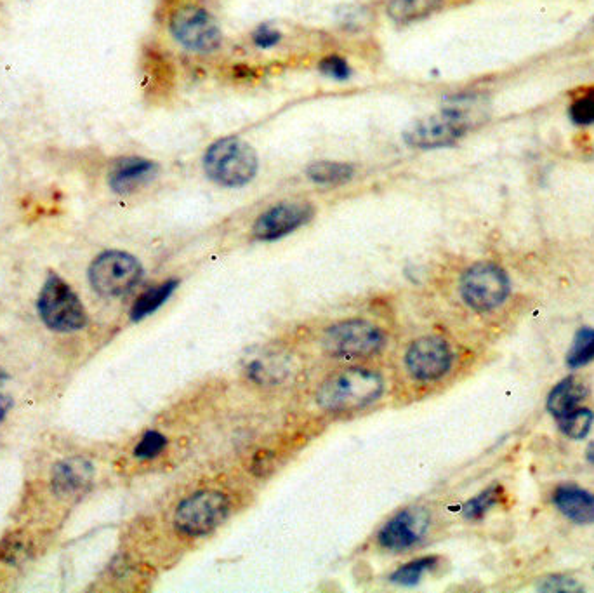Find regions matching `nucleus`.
Masks as SVG:
<instances>
[{
    "label": "nucleus",
    "mask_w": 594,
    "mask_h": 593,
    "mask_svg": "<svg viewBox=\"0 0 594 593\" xmlns=\"http://www.w3.org/2000/svg\"><path fill=\"white\" fill-rule=\"evenodd\" d=\"M586 458H588L591 463H594V442L593 444H589L588 453H586Z\"/></svg>",
    "instance_id": "nucleus-30"
},
{
    "label": "nucleus",
    "mask_w": 594,
    "mask_h": 593,
    "mask_svg": "<svg viewBox=\"0 0 594 593\" xmlns=\"http://www.w3.org/2000/svg\"><path fill=\"white\" fill-rule=\"evenodd\" d=\"M320 72L330 77V79L336 80H346L351 75L350 65L339 56H329V58L322 60Z\"/></svg>",
    "instance_id": "nucleus-26"
},
{
    "label": "nucleus",
    "mask_w": 594,
    "mask_h": 593,
    "mask_svg": "<svg viewBox=\"0 0 594 593\" xmlns=\"http://www.w3.org/2000/svg\"><path fill=\"white\" fill-rule=\"evenodd\" d=\"M586 397V387L582 385L581 381L575 378H567V380L558 383L553 392L549 394L548 409L549 413L553 414L555 418H563L568 413H572L577 409L579 402Z\"/></svg>",
    "instance_id": "nucleus-16"
},
{
    "label": "nucleus",
    "mask_w": 594,
    "mask_h": 593,
    "mask_svg": "<svg viewBox=\"0 0 594 593\" xmlns=\"http://www.w3.org/2000/svg\"><path fill=\"white\" fill-rule=\"evenodd\" d=\"M353 173H355V169L348 166V164L329 162V160L315 162V164L308 167V178L318 183V185H327V187L343 185V183L353 178Z\"/></svg>",
    "instance_id": "nucleus-18"
},
{
    "label": "nucleus",
    "mask_w": 594,
    "mask_h": 593,
    "mask_svg": "<svg viewBox=\"0 0 594 593\" xmlns=\"http://www.w3.org/2000/svg\"><path fill=\"white\" fill-rule=\"evenodd\" d=\"M452 350L440 336H423L410 345L405 367L417 381H436L449 373Z\"/></svg>",
    "instance_id": "nucleus-10"
},
{
    "label": "nucleus",
    "mask_w": 594,
    "mask_h": 593,
    "mask_svg": "<svg viewBox=\"0 0 594 593\" xmlns=\"http://www.w3.org/2000/svg\"><path fill=\"white\" fill-rule=\"evenodd\" d=\"M143 275V267L132 254L106 251L89 268V280L96 293L115 298L129 293Z\"/></svg>",
    "instance_id": "nucleus-7"
},
{
    "label": "nucleus",
    "mask_w": 594,
    "mask_h": 593,
    "mask_svg": "<svg viewBox=\"0 0 594 593\" xmlns=\"http://www.w3.org/2000/svg\"><path fill=\"white\" fill-rule=\"evenodd\" d=\"M178 284L179 282L176 279L165 280L164 284L152 287L146 293L141 294L138 300H136V303L132 305L131 319L134 322H139V320L145 319L148 315H152L153 312H157L164 305L165 301L171 298Z\"/></svg>",
    "instance_id": "nucleus-17"
},
{
    "label": "nucleus",
    "mask_w": 594,
    "mask_h": 593,
    "mask_svg": "<svg viewBox=\"0 0 594 593\" xmlns=\"http://www.w3.org/2000/svg\"><path fill=\"white\" fill-rule=\"evenodd\" d=\"M501 487H489L487 491L478 494L473 500H469L462 507V515L469 520L482 519L483 515L489 512L490 508L495 507L501 501Z\"/></svg>",
    "instance_id": "nucleus-23"
},
{
    "label": "nucleus",
    "mask_w": 594,
    "mask_h": 593,
    "mask_svg": "<svg viewBox=\"0 0 594 593\" xmlns=\"http://www.w3.org/2000/svg\"><path fill=\"white\" fill-rule=\"evenodd\" d=\"M94 467L84 458H68L54 467L53 489L61 496H72L86 491L93 484Z\"/></svg>",
    "instance_id": "nucleus-14"
},
{
    "label": "nucleus",
    "mask_w": 594,
    "mask_h": 593,
    "mask_svg": "<svg viewBox=\"0 0 594 593\" xmlns=\"http://www.w3.org/2000/svg\"><path fill=\"white\" fill-rule=\"evenodd\" d=\"M315 207L308 202H282L259 216L252 235L258 240H278L296 232L313 218Z\"/></svg>",
    "instance_id": "nucleus-11"
},
{
    "label": "nucleus",
    "mask_w": 594,
    "mask_h": 593,
    "mask_svg": "<svg viewBox=\"0 0 594 593\" xmlns=\"http://www.w3.org/2000/svg\"><path fill=\"white\" fill-rule=\"evenodd\" d=\"M171 30L183 46L198 53H209L218 49L221 44V32L216 21L200 7L186 6L178 9L172 16Z\"/></svg>",
    "instance_id": "nucleus-9"
},
{
    "label": "nucleus",
    "mask_w": 594,
    "mask_h": 593,
    "mask_svg": "<svg viewBox=\"0 0 594 593\" xmlns=\"http://www.w3.org/2000/svg\"><path fill=\"white\" fill-rule=\"evenodd\" d=\"M230 514V501L225 494L205 489L186 498L174 514V527L179 534L198 538L218 529Z\"/></svg>",
    "instance_id": "nucleus-6"
},
{
    "label": "nucleus",
    "mask_w": 594,
    "mask_h": 593,
    "mask_svg": "<svg viewBox=\"0 0 594 593\" xmlns=\"http://www.w3.org/2000/svg\"><path fill=\"white\" fill-rule=\"evenodd\" d=\"M254 40H256V44L259 47H273L275 44H278V40H280V34H278L275 28L268 27V25H263V27L258 28V32L254 34Z\"/></svg>",
    "instance_id": "nucleus-28"
},
{
    "label": "nucleus",
    "mask_w": 594,
    "mask_h": 593,
    "mask_svg": "<svg viewBox=\"0 0 594 593\" xmlns=\"http://www.w3.org/2000/svg\"><path fill=\"white\" fill-rule=\"evenodd\" d=\"M436 564H438L436 557H423V559L414 560V562H409L400 569H396L391 576V581L400 587H416L419 585V581L423 580L424 574L435 569Z\"/></svg>",
    "instance_id": "nucleus-20"
},
{
    "label": "nucleus",
    "mask_w": 594,
    "mask_h": 593,
    "mask_svg": "<svg viewBox=\"0 0 594 593\" xmlns=\"http://www.w3.org/2000/svg\"><path fill=\"white\" fill-rule=\"evenodd\" d=\"M37 308L40 319L54 331L72 333L87 324L86 308L60 275L51 274L47 277L40 291Z\"/></svg>",
    "instance_id": "nucleus-4"
},
{
    "label": "nucleus",
    "mask_w": 594,
    "mask_h": 593,
    "mask_svg": "<svg viewBox=\"0 0 594 593\" xmlns=\"http://www.w3.org/2000/svg\"><path fill=\"white\" fill-rule=\"evenodd\" d=\"M570 119L574 120L577 126H591V124H594V91L584 93L572 101Z\"/></svg>",
    "instance_id": "nucleus-24"
},
{
    "label": "nucleus",
    "mask_w": 594,
    "mask_h": 593,
    "mask_svg": "<svg viewBox=\"0 0 594 593\" xmlns=\"http://www.w3.org/2000/svg\"><path fill=\"white\" fill-rule=\"evenodd\" d=\"M561 514L577 524H594V494L577 486H561L553 496Z\"/></svg>",
    "instance_id": "nucleus-15"
},
{
    "label": "nucleus",
    "mask_w": 594,
    "mask_h": 593,
    "mask_svg": "<svg viewBox=\"0 0 594 593\" xmlns=\"http://www.w3.org/2000/svg\"><path fill=\"white\" fill-rule=\"evenodd\" d=\"M594 359V329H582L575 336L574 345L568 352L567 362L570 367L586 366Z\"/></svg>",
    "instance_id": "nucleus-22"
},
{
    "label": "nucleus",
    "mask_w": 594,
    "mask_h": 593,
    "mask_svg": "<svg viewBox=\"0 0 594 593\" xmlns=\"http://www.w3.org/2000/svg\"><path fill=\"white\" fill-rule=\"evenodd\" d=\"M383 390L381 374L365 367H348L320 385L317 404L330 413H348L370 406L383 395Z\"/></svg>",
    "instance_id": "nucleus-1"
},
{
    "label": "nucleus",
    "mask_w": 594,
    "mask_h": 593,
    "mask_svg": "<svg viewBox=\"0 0 594 593\" xmlns=\"http://www.w3.org/2000/svg\"><path fill=\"white\" fill-rule=\"evenodd\" d=\"M461 294L462 300L476 312H490L508 298V275L497 265L478 263L462 275Z\"/></svg>",
    "instance_id": "nucleus-8"
},
{
    "label": "nucleus",
    "mask_w": 594,
    "mask_h": 593,
    "mask_svg": "<svg viewBox=\"0 0 594 593\" xmlns=\"http://www.w3.org/2000/svg\"><path fill=\"white\" fill-rule=\"evenodd\" d=\"M165 447H167V439H165L164 434L152 430V432H146L145 437L141 439V442L134 449V454L139 460H153L164 451Z\"/></svg>",
    "instance_id": "nucleus-25"
},
{
    "label": "nucleus",
    "mask_w": 594,
    "mask_h": 593,
    "mask_svg": "<svg viewBox=\"0 0 594 593\" xmlns=\"http://www.w3.org/2000/svg\"><path fill=\"white\" fill-rule=\"evenodd\" d=\"M542 592H581L579 585L567 576H553L544 581L541 587Z\"/></svg>",
    "instance_id": "nucleus-27"
},
{
    "label": "nucleus",
    "mask_w": 594,
    "mask_h": 593,
    "mask_svg": "<svg viewBox=\"0 0 594 593\" xmlns=\"http://www.w3.org/2000/svg\"><path fill=\"white\" fill-rule=\"evenodd\" d=\"M594 414L589 409H574L560 418V430L570 439H584L593 427Z\"/></svg>",
    "instance_id": "nucleus-21"
},
{
    "label": "nucleus",
    "mask_w": 594,
    "mask_h": 593,
    "mask_svg": "<svg viewBox=\"0 0 594 593\" xmlns=\"http://www.w3.org/2000/svg\"><path fill=\"white\" fill-rule=\"evenodd\" d=\"M204 169L223 187H244L258 173V154L237 138H223L205 152Z\"/></svg>",
    "instance_id": "nucleus-3"
},
{
    "label": "nucleus",
    "mask_w": 594,
    "mask_h": 593,
    "mask_svg": "<svg viewBox=\"0 0 594 593\" xmlns=\"http://www.w3.org/2000/svg\"><path fill=\"white\" fill-rule=\"evenodd\" d=\"M384 343L383 329L369 320H343L324 334V350L336 359H367L379 354Z\"/></svg>",
    "instance_id": "nucleus-5"
},
{
    "label": "nucleus",
    "mask_w": 594,
    "mask_h": 593,
    "mask_svg": "<svg viewBox=\"0 0 594 593\" xmlns=\"http://www.w3.org/2000/svg\"><path fill=\"white\" fill-rule=\"evenodd\" d=\"M442 0H390L388 14L396 23L421 20L433 13Z\"/></svg>",
    "instance_id": "nucleus-19"
},
{
    "label": "nucleus",
    "mask_w": 594,
    "mask_h": 593,
    "mask_svg": "<svg viewBox=\"0 0 594 593\" xmlns=\"http://www.w3.org/2000/svg\"><path fill=\"white\" fill-rule=\"evenodd\" d=\"M7 380V376L4 373H0V388H2V385H4V381ZM11 406H13V402H11V399H9V397H6V395L2 394V392H0V421L4 420V418H6L7 416V411H9V409H11Z\"/></svg>",
    "instance_id": "nucleus-29"
},
{
    "label": "nucleus",
    "mask_w": 594,
    "mask_h": 593,
    "mask_svg": "<svg viewBox=\"0 0 594 593\" xmlns=\"http://www.w3.org/2000/svg\"><path fill=\"white\" fill-rule=\"evenodd\" d=\"M429 517L423 510H403L379 531V545L391 552H403L417 545L428 533Z\"/></svg>",
    "instance_id": "nucleus-12"
},
{
    "label": "nucleus",
    "mask_w": 594,
    "mask_h": 593,
    "mask_svg": "<svg viewBox=\"0 0 594 593\" xmlns=\"http://www.w3.org/2000/svg\"><path fill=\"white\" fill-rule=\"evenodd\" d=\"M157 174V164L141 157L120 159L110 173V187L117 194H131Z\"/></svg>",
    "instance_id": "nucleus-13"
},
{
    "label": "nucleus",
    "mask_w": 594,
    "mask_h": 593,
    "mask_svg": "<svg viewBox=\"0 0 594 593\" xmlns=\"http://www.w3.org/2000/svg\"><path fill=\"white\" fill-rule=\"evenodd\" d=\"M478 107L471 100H459L440 114L417 120L405 131V141L414 148H442L454 145L475 126Z\"/></svg>",
    "instance_id": "nucleus-2"
}]
</instances>
